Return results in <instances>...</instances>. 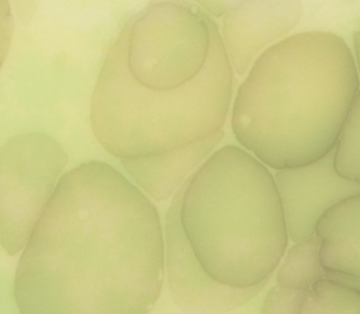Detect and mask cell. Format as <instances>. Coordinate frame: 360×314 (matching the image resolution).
Listing matches in <instances>:
<instances>
[{"label":"cell","mask_w":360,"mask_h":314,"mask_svg":"<svg viewBox=\"0 0 360 314\" xmlns=\"http://www.w3.org/2000/svg\"><path fill=\"white\" fill-rule=\"evenodd\" d=\"M232 80L222 35L202 7L152 0L105 55L93 132L148 194L166 200L221 142Z\"/></svg>","instance_id":"6da1fadb"},{"label":"cell","mask_w":360,"mask_h":314,"mask_svg":"<svg viewBox=\"0 0 360 314\" xmlns=\"http://www.w3.org/2000/svg\"><path fill=\"white\" fill-rule=\"evenodd\" d=\"M165 238L152 201L105 162L65 173L24 246V314H141L158 300Z\"/></svg>","instance_id":"7a4b0ae2"},{"label":"cell","mask_w":360,"mask_h":314,"mask_svg":"<svg viewBox=\"0 0 360 314\" xmlns=\"http://www.w3.org/2000/svg\"><path fill=\"white\" fill-rule=\"evenodd\" d=\"M274 175L236 145L210 153L173 193L165 270L183 311H232L266 286L288 245Z\"/></svg>","instance_id":"3957f363"},{"label":"cell","mask_w":360,"mask_h":314,"mask_svg":"<svg viewBox=\"0 0 360 314\" xmlns=\"http://www.w3.org/2000/svg\"><path fill=\"white\" fill-rule=\"evenodd\" d=\"M360 87L343 38L298 32L267 48L239 86L232 108L238 142L271 169L329 152Z\"/></svg>","instance_id":"277c9868"},{"label":"cell","mask_w":360,"mask_h":314,"mask_svg":"<svg viewBox=\"0 0 360 314\" xmlns=\"http://www.w3.org/2000/svg\"><path fill=\"white\" fill-rule=\"evenodd\" d=\"M66 162L60 144L42 132L14 135L0 148V235L7 253L27 245Z\"/></svg>","instance_id":"5b68a950"},{"label":"cell","mask_w":360,"mask_h":314,"mask_svg":"<svg viewBox=\"0 0 360 314\" xmlns=\"http://www.w3.org/2000/svg\"><path fill=\"white\" fill-rule=\"evenodd\" d=\"M274 180L292 242L314 235L319 220L333 206L360 194L359 182L336 172L333 148L312 162L276 169Z\"/></svg>","instance_id":"8992f818"},{"label":"cell","mask_w":360,"mask_h":314,"mask_svg":"<svg viewBox=\"0 0 360 314\" xmlns=\"http://www.w3.org/2000/svg\"><path fill=\"white\" fill-rule=\"evenodd\" d=\"M300 0H246L224 14L222 39L232 68L243 75L256 54L300 21Z\"/></svg>","instance_id":"52a82bcc"},{"label":"cell","mask_w":360,"mask_h":314,"mask_svg":"<svg viewBox=\"0 0 360 314\" xmlns=\"http://www.w3.org/2000/svg\"><path fill=\"white\" fill-rule=\"evenodd\" d=\"M326 269L360 276V194L333 206L318 222Z\"/></svg>","instance_id":"ba28073f"},{"label":"cell","mask_w":360,"mask_h":314,"mask_svg":"<svg viewBox=\"0 0 360 314\" xmlns=\"http://www.w3.org/2000/svg\"><path fill=\"white\" fill-rule=\"evenodd\" d=\"M321 245L322 241L316 232L295 241L285 249L276 269V282L295 289H312L326 275V268L321 260Z\"/></svg>","instance_id":"9c48e42d"},{"label":"cell","mask_w":360,"mask_h":314,"mask_svg":"<svg viewBox=\"0 0 360 314\" xmlns=\"http://www.w3.org/2000/svg\"><path fill=\"white\" fill-rule=\"evenodd\" d=\"M333 165L340 176L360 183V87L338 132Z\"/></svg>","instance_id":"30bf717a"},{"label":"cell","mask_w":360,"mask_h":314,"mask_svg":"<svg viewBox=\"0 0 360 314\" xmlns=\"http://www.w3.org/2000/svg\"><path fill=\"white\" fill-rule=\"evenodd\" d=\"M300 314H360V293L323 277L309 289Z\"/></svg>","instance_id":"8fae6325"},{"label":"cell","mask_w":360,"mask_h":314,"mask_svg":"<svg viewBox=\"0 0 360 314\" xmlns=\"http://www.w3.org/2000/svg\"><path fill=\"white\" fill-rule=\"evenodd\" d=\"M308 293L309 289H295L276 283L263 299L260 311L266 314H300Z\"/></svg>","instance_id":"7c38bea8"},{"label":"cell","mask_w":360,"mask_h":314,"mask_svg":"<svg viewBox=\"0 0 360 314\" xmlns=\"http://www.w3.org/2000/svg\"><path fill=\"white\" fill-rule=\"evenodd\" d=\"M14 31V18L8 0H0V69L7 58Z\"/></svg>","instance_id":"4fadbf2b"},{"label":"cell","mask_w":360,"mask_h":314,"mask_svg":"<svg viewBox=\"0 0 360 314\" xmlns=\"http://www.w3.org/2000/svg\"><path fill=\"white\" fill-rule=\"evenodd\" d=\"M205 11L215 17H221L236 6L242 4L246 0H195Z\"/></svg>","instance_id":"5bb4252c"},{"label":"cell","mask_w":360,"mask_h":314,"mask_svg":"<svg viewBox=\"0 0 360 314\" xmlns=\"http://www.w3.org/2000/svg\"><path fill=\"white\" fill-rule=\"evenodd\" d=\"M325 277H329V279H333V280H338L352 289H354L357 293H360V276H354V275H349V273H343V272H339V270H330V269H326V275Z\"/></svg>","instance_id":"9a60e30c"},{"label":"cell","mask_w":360,"mask_h":314,"mask_svg":"<svg viewBox=\"0 0 360 314\" xmlns=\"http://www.w3.org/2000/svg\"><path fill=\"white\" fill-rule=\"evenodd\" d=\"M353 44H354V52H356V62L360 73V28L356 30L353 34Z\"/></svg>","instance_id":"2e32d148"},{"label":"cell","mask_w":360,"mask_h":314,"mask_svg":"<svg viewBox=\"0 0 360 314\" xmlns=\"http://www.w3.org/2000/svg\"><path fill=\"white\" fill-rule=\"evenodd\" d=\"M0 244H1V235H0Z\"/></svg>","instance_id":"e0dca14e"}]
</instances>
